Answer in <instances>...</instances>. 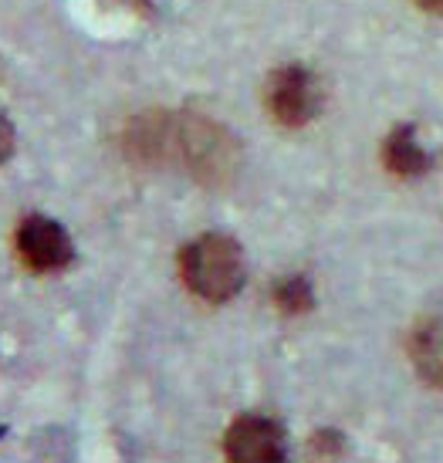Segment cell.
Wrapping results in <instances>:
<instances>
[{"mask_svg":"<svg viewBox=\"0 0 443 463\" xmlns=\"http://www.w3.org/2000/svg\"><path fill=\"white\" fill-rule=\"evenodd\" d=\"M180 274L186 288L210 305H223L244 288V254L240 244L223 233H203L183 247Z\"/></svg>","mask_w":443,"mask_h":463,"instance_id":"6da1fadb","label":"cell"},{"mask_svg":"<svg viewBox=\"0 0 443 463\" xmlns=\"http://www.w3.org/2000/svg\"><path fill=\"white\" fill-rule=\"evenodd\" d=\"M264 99H268V112L274 116V122L298 129L318 116L322 89H318V78L305 65H285L271 75Z\"/></svg>","mask_w":443,"mask_h":463,"instance_id":"7a4b0ae2","label":"cell"},{"mask_svg":"<svg viewBox=\"0 0 443 463\" xmlns=\"http://www.w3.org/2000/svg\"><path fill=\"white\" fill-rule=\"evenodd\" d=\"M17 254L31 270L38 274H54L71 264L75 258V247H71V237L65 233V227L52 217H41V213H31V217L21 220L17 227Z\"/></svg>","mask_w":443,"mask_h":463,"instance_id":"3957f363","label":"cell"},{"mask_svg":"<svg viewBox=\"0 0 443 463\" xmlns=\"http://www.w3.org/2000/svg\"><path fill=\"white\" fill-rule=\"evenodd\" d=\"M223 450L234 463H278L285 460V430L268 416H240L227 430Z\"/></svg>","mask_w":443,"mask_h":463,"instance_id":"277c9868","label":"cell"},{"mask_svg":"<svg viewBox=\"0 0 443 463\" xmlns=\"http://www.w3.org/2000/svg\"><path fill=\"white\" fill-rule=\"evenodd\" d=\"M410 359L419 379L430 386H443V322L440 318H423L410 332Z\"/></svg>","mask_w":443,"mask_h":463,"instance_id":"5b68a950","label":"cell"},{"mask_svg":"<svg viewBox=\"0 0 443 463\" xmlns=\"http://www.w3.org/2000/svg\"><path fill=\"white\" fill-rule=\"evenodd\" d=\"M382 163L396 176H423L430 169L433 156L419 146L413 126H400V129L390 132L386 142H382Z\"/></svg>","mask_w":443,"mask_h":463,"instance_id":"8992f818","label":"cell"},{"mask_svg":"<svg viewBox=\"0 0 443 463\" xmlns=\"http://www.w3.org/2000/svg\"><path fill=\"white\" fill-rule=\"evenodd\" d=\"M312 284H308V278H301V274H291V278H285V281L274 284V305L281 311H287V315H298V311H308L312 308Z\"/></svg>","mask_w":443,"mask_h":463,"instance_id":"52a82bcc","label":"cell"},{"mask_svg":"<svg viewBox=\"0 0 443 463\" xmlns=\"http://www.w3.org/2000/svg\"><path fill=\"white\" fill-rule=\"evenodd\" d=\"M14 153V129H11V122L0 116V163H7Z\"/></svg>","mask_w":443,"mask_h":463,"instance_id":"ba28073f","label":"cell"},{"mask_svg":"<svg viewBox=\"0 0 443 463\" xmlns=\"http://www.w3.org/2000/svg\"><path fill=\"white\" fill-rule=\"evenodd\" d=\"M417 7H423L427 14H443V0H417Z\"/></svg>","mask_w":443,"mask_h":463,"instance_id":"9c48e42d","label":"cell"}]
</instances>
